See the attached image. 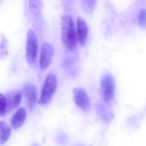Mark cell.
I'll list each match as a JSON object with an SVG mask.
<instances>
[{
    "instance_id": "14",
    "label": "cell",
    "mask_w": 146,
    "mask_h": 146,
    "mask_svg": "<svg viewBox=\"0 0 146 146\" xmlns=\"http://www.w3.org/2000/svg\"><path fill=\"white\" fill-rule=\"evenodd\" d=\"M82 5L84 11L88 13H90L95 8L96 0H82Z\"/></svg>"
},
{
    "instance_id": "16",
    "label": "cell",
    "mask_w": 146,
    "mask_h": 146,
    "mask_svg": "<svg viewBox=\"0 0 146 146\" xmlns=\"http://www.w3.org/2000/svg\"><path fill=\"white\" fill-rule=\"evenodd\" d=\"M30 5L31 8L35 11L38 12L41 8V0H30Z\"/></svg>"
},
{
    "instance_id": "10",
    "label": "cell",
    "mask_w": 146,
    "mask_h": 146,
    "mask_svg": "<svg viewBox=\"0 0 146 146\" xmlns=\"http://www.w3.org/2000/svg\"><path fill=\"white\" fill-rule=\"evenodd\" d=\"M27 117V111L23 107H21L16 112L11 120L13 128L15 129H19L23 125Z\"/></svg>"
},
{
    "instance_id": "2",
    "label": "cell",
    "mask_w": 146,
    "mask_h": 146,
    "mask_svg": "<svg viewBox=\"0 0 146 146\" xmlns=\"http://www.w3.org/2000/svg\"><path fill=\"white\" fill-rule=\"evenodd\" d=\"M57 88V78L53 72L48 73L42 86L39 103L42 105L48 104L52 100Z\"/></svg>"
},
{
    "instance_id": "17",
    "label": "cell",
    "mask_w": 146,
    "mask_h": 146,
    "mask_svg": "<svg viewBox=\"0 0 146 146\" xmlns=\"http://www.w3.org/2000/svg\"><path fill=\"white\" fill-rule=\"evenodd\" d=\"M6 42L5 39H3V41L1 42V54L3 52V55H5L6 54Z\"/></svg>"
},
{
    "instance_id": "13",
    "label": "cell",
    "mask_w": 146,
    "mask_h": 146,
    "mask_svg": "<svg viewBox=\"0 0 146 146\" xmlns=\"http://www.w3.org/2000/svg\"><path fill=\"white\" fill-rule=\"evenodd\" d=\"M7 113V104L5 96L0 94V116L4 117Z\"/></svg>"
},
{
    "instance_id": "15",
    "label": "cell",
    "mask_w": 146,
    "mask_h": 146,
    "mask_svg": "<svg viewBox=\"0 0 146 146\" xmlns=\"http://www.w3.org/2000/svg\"><path fill=\"white\" fill-rule=\"evenodd\" d=\"M138 25L142 29H146V10L140 12L138 17Z\"/></svg>"
},
{
    "instance_id": "1",
    "label": "cell",
    "mask_w": 146,
    "mask_h": 146,
    "mask_svg": "<svg viewBox=\"0 0 146 146\" xmlns=\"http://www.w3.org/2000/svg\"><path fill=\"white\" fill-rule=\"evenodd\" d=\"M61 39L65 46L71 51L76 48L78 40L75 24L72 18L68 15L61 18Z\"/></svg>"
},
{
    "instance_id": "9",
    "label": "cell",
    "mask_w": 146,
    "mask_h": 146,
    "mask_svg": "<svg viewBox=\"0 0 146 146\" xmlns=\"http://www.w3.org/2000/svg\"><path fill=\"white\" fill-rule=\"evenodd\" d=\"M7 113L11 111L20 105L22 99V93L19 90L11 91L5 96Z\"/></svg>"
},
{
    "instance_id": "3",
    "label": "cell",
    "mask_w": 146,
    "mask_h": 146,
    "mask_svg": "<svg viewBox=\"0 0 146 146\" xmlns=\"http://www.w3.org/2000/svg\"><path fill=\"white\" fill-rule=\"evenodd\" d=\"M102 97L105 102H110L114 97L115 82L113 77L110 74L105 75L100 83Z\"/></svg>"
},
{
    "instance_id": "12",
    "label": "cell",
    "mask_w": 146,
    "mask_h": 146,
    "mask_svg": "<svg viewBox=\"0 0 146 146\" xmlns=\"http://www.w3.org/2000/svg\"><path fill=\"white\" fill-rule=\"evenodd\" d=\"M99 108L101 116L104 121L106 123L110 122L112 118L113 115L111 112L102 105L99 106Z\"/></svg>"
},
{
    "instance_id": "7",
    "label": "cell",
    "mask_w": 146,
    "mask_h": 146,
    "mask_svg": "<svg viewBox=\"0 0 146 146\" xmlns=\"http://www.w3.org/2000/svg\"><path fill=\"white\" fill-rule=\"evenodd\" d=\"M23 94L27 107L29 110L32 111L35 107L37 99L36 87L32 84H28L23 88Z\"/></svg>"
},
{
    "instance_id": "5",
    "label": "cell",
    "mask_w": 146,
    "mask_h": 146,
    "mask_svg": "<svg viewBox=\"0 0 146 146\" xmlns=\"http://www.w3.org/2000/svg\"><path fill=\"white\" fill-rule=\"evenodd\" d=\"M54 48L52 44L44 43L42 47L40 58V68L44 70L49 67L54 55Z\"/></svg>"
},
{
    "instance_id": "4",
    "label": "cell",
    "mask_w": 146,
    "mask_h": 146,
    "mask_svg": "<svg viewBox=\"0 0 146 146\" xmlns=\"http://www.w3.org/2000/svg\"><path fill=\"white\" fill-rule=\"evenodd\" d=\"M38 43L35 34L32 30H29L27 35L26 44V58L28 63L32 64L35 63L37 56Z\"/></svg>"
},
{
    "instance_id": "8",
    "label": "cell",
    "mask_w": 146,
    "mask_h": 146,
    "mask_svg": "<svg viewBox=\"0 0 146 146\" xmlns=\"http://www.w3.org/2000/svg\"><path fill=\"white\" fill-rule=\"evenodd\" d=\"M76 29L78 41L83 46L87 42L88 29L85 20L80 17L78 18L77 20Z\"/></svg>"
},
{
    "instance_id": "11",
    "label": "cell",
    "mask_w": 146,
    "mask_h": 146,
    "mask_svg": "<svg viewBox=\"0 0 146 146\" xmlns=\"http://www.w3.org/2000/svg\"><path fill=\"white\" fill-rule=\"evenodd\" d=\"M11 129L10 125L5 121H1L0 123V144H5L11 135Z\"/></svg>"
},
{
    "instance_id": "6",
    "label": "cell",
    "mask_w": 146,
    "mask_h": 146,
    "mask_svg": "<svg viewBox=\"0 0 146 146\" xmlns=\"http://www.w3.org/2000/svg\"><path fill=\"white\" fill-rule=\"evenodd\" d=\"M74 100L76 106L83 111H88L90 107V100L87 92L82 88L73 90Z\"/></svg>"
}]
</instances>
